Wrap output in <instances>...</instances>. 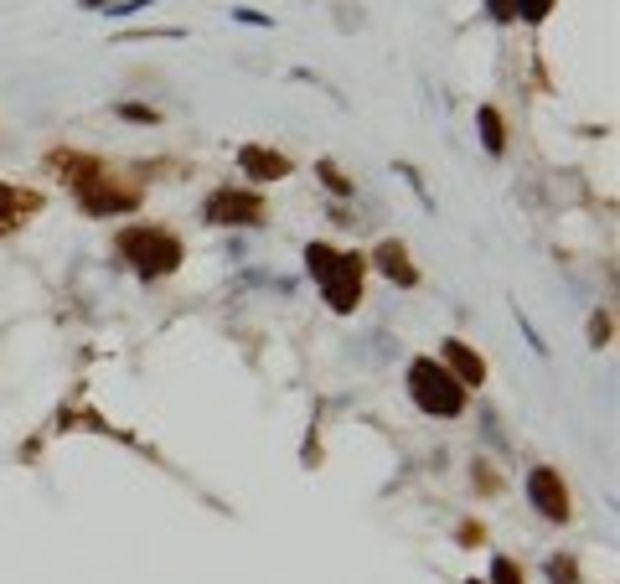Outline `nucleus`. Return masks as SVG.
<instances>
[{
    "label": "nucleus",
    "instance_id": "nucleus-1",
    "mask_svg": "<svg viewBox=\"0 0 620 584\" xmlns=\"http://www.w3.org/2000/svg\"><path fill=\"white\" fill-rule=\"evenodd\" d=\"M305 269L316 274V285H321V295L336 316H352L362 305V259L357 254H336L331 243H310Z\"/></svg>",
    "mask_w": 620,
    "mask_h": 584
},
{
    "label": "nucleus",
    "instance_id": "nucleus-2",
    "mask_svg": "<svg viewBox=\"0 0 620 584\" xmlns=\"http://www.w3.org/2000/svg\"><path fill=\"white\" fill-rule=\"evenodd\" d=\"M119 254L130 259L135 274H145V280H166V274L181 269V238L171 228H155V223H140V228H124L119 233Z\"/></svg>",
    "mask_w": 620,
    "mask_h": 584
},
{
    "label": "nucleus",
    "instance_id": "nucleus-3",
    "mask_svg": "<svg viewBox=\"0 0 620 584\" xmlns=\"http://www.w3.org/2000/svg\"><path fill=\"white\" fill-rule=\"evenodd\" d=\"M409 398H414L424 414H434V419L465 414V388L455 383L450 367L434 362V357H414V362H409Z\"/></svg>",
    "mask_w": 620,
    "mask_h": 584
},
{
    "label": "nucleus",
    "instance_id": "nucleus-4",
    "mask_svg": "<svg viewBox=\"0 0 620 584\" xmlns=\"http://www.w3.org/2000/svg\"><path fill=\"white\" fill-rule=\"evenodd\" d=\"M78 207L88 212V218H114V212H135L140 207V181H124L119 171H93L83 176L78 187H73Z\"/></svg>",
    "mask_w": 620,
    "mask_h": 584
},
{
    "label": "nucleus",
    "instance_id": "nucleus-5",
    "mask_svg": "<svg viewBox=\"0 0 620 584\" xmlns=\"http://www.w3.org/2000/svg\"><path fill=\"white\" fill-rule=\"evenodd\" d=\"M202 212H207V223H217V228H259L269 207H264L259 192H212Z\"/></svg>",
    "mask_w": 620,
    "mask_h": 584
},
{
    "label": "nucleus",
    "instance_id": "nucleus-6",
    "mask_svg": "<svg viewBox=\"0 0 620 584\" xmlns=\"http://www.w3.org/2000/svg\"><path fill=\"white\" fill-rule=\"evenodd\" d=\"M527 502H533L548 522H569V486L558 481L553 466H533V471H527Z\"/></svg>",
    "mask_w": 620,
    "mask_h": 584
},
{
    "label": "nucleus",
    "instance_id": "nucleus-7",
    "mask_svg": "<svg viewBox=\"0 0 620 584\" xmlns=\"http://www.w3.org/2000/svg\"><path fill=\"white\" fill-rule=\"evenodd\" d=\"M372 264H378V269L388 274V280L403 285V290H414V285H419V269L409 264V249H403L398 238H383L378 249H372Z\"/></svg>",
    "mask_w": 620,
    "mask_h": 584
},
{
    "label": "nucleus",
    "instance_id": "nucleus-8",
    "mask_svg": "<svg viewBox=\"0 0 620 584\" xmlns=\"http://www.w3.org/2000/svg\"><path fill=\"white\" fill-rule=\"evenodd\" d=\"M37 207H42V197L31 192V187H11V181H0V233L21 228Z\"/></svg>",
    "mask_w": 620,
    "mask_h": 584
},
{
    "label": "nucleus",
    "instance_id": "nucleus-9",
    "mask_svg": "<svg viewBox=\"0 0 620 584\" xmlns=\"http://www.w3.org/2000/svg\"><path fill=\"white\" fill-rule=\"evenodd\" d=\"M238 166L254 176V181H285V176L295 171L285 156H279V150H264V145H243V150H238Z\"/></svg>",
    "mask_w": 620,
    "mask_h": 584
},
{
    "label": "nucleus",
    "instance_id": "nucleus-10",
    "mask_svg": "<svg viewBox=\"0 0 620 584\" xmlns=\"http://www.w3.org/2000/svg\"><path fill=\"white\" fill-rule=\"evenodd\" d=\"M440 362L455 373V383H460V388H481V378H486V362H481L471 347H465V342H445Z\"/></svg>",
    "mask_w": 620,
    "mask_h": 584
},
{
    "label": "nucleus",
    "instance_id": "nucleus-11",
    "mask_svg": "<svg viewBox=\"0 0 620 584\" xmlns=\"http://www.w3.org/2000/svg\"><path fill=\"white\" fill-rule=\"evenodd\" d=\"M99 166H104V161L78 156V150H57V156H52V171H57V176H68V187H78V181H83V176H93Z\"/></svg>",
    "mask_w": 620,
    "mask_h": 584
},
{
    "label": "nucleus",
    "instance_id": "nucleus-12",
    "mask_svg": "<svg viewBox=\"0 0 620 584\" xmlns=\"http://www.w3.org/2000/svg\"><path fill=\"white\" fill-rule=\"evenodd\" d=\"M476 125H481V145L491 150V156H507V125H502V114H496L491 104H481Z\"/></svg>",
    "mask_w": 620,
    "mask_h": 584
},
{
    "label": "nucleus",
    "instance_id": "nucleus-13",
    "mask_svg": "<svg viewBox=\"0 0 620 584\" xmlns=\"http://www.w3.org/2000/svg\"><path fill=\"white\" fill-rule=\"evenodd\" d=\"M316 176H321V187H326V192H336V197H352V181L336 171V161H321V166H316Z\"/></svg>",
    "mask_w": 620,
    "mask_h": 584
},
{
    "label": "nucleus",
    "instance_id": "nucleus-14",
    "mask_svg": "<svg viewBox=\"0 0 620 584\" xmlns=\"http://www.w3.org/2000/svg\"><path fill=\"white\" fill-rule=\"evenodd\" d=\"M119 119H130V125H161V109H150V104H114Z\"/></svg>",
    "mask_w": 620,
    "mask_h": 584
},
{
    "label": "nucleus",
    "instance_id": "nucleus-15",
    "mask_svg": "<svg viewBox=\"0 0 620 584\" xmlns=\"http://www.w3.org/2000/svg\"><path fill=\"white\" fill-rule=\"evenodd\" d=\"M553 6H558V0H512V11H517L522 21H543Z\"/></svg>",
    "mask_w": 620,
    "mask_h": 584
},
{
    "label": "nucleus",
    "instance_id": "nucleus-16",
    "mask_svg": "<svg viewBox=\"0 0 620 584\" xmlns=\"http://www.w3.org/2000/svg\"><path fill=\"white\" fill-rule=\"evenodd\" d=\"M491 584H522V569H517L512 559H502V553H496V559H491Z\"/></svg>",
    "mask_w": 620,
    "mask_h": 584
},
{
    "label": "nucleus",
    "instance_id": "nucleus-17",
    "mask_svg": "<svg viewBox=\"0 0 620 584\" xmlns=\"http://www.w3.org/2000/svg\"><path fill=\"white\" fill-rule=\"evenodd\" d=\"M548 579L553 584H579V569H574L569 553H564V559H548Z\"/></svg>",
    "mask_w": 620,
    "mask_h": 584
},
{
    "label": "nucleus",
    "instance_id": "nucleus-18",
    "mask_svg": "<svg viewBox=\"0 0 620 584\" xmlns=\"http://www.w3.org/2000/svg\"><path fill=\"white\" fill-rule=\"evenodd\" d=\"M589 342H595V347L610 342V316L605 311H595V321H589Z\"/></svg>",
    "mask_w": 620,
    "mask_h": 584
},
{
    "label": "nucleus",
    "instance_id": "nucleus-19",
    "mask_svg": "<svg viewBox=\"0 0 620 584\" xmlns=\"http://www.w3.org/2000/svg\"><path fill=\"white\" fill-rule=\"evenodd\" d=\"M150 6V0H119V6H104L109 16H130V11H145Z\"/></svg>",
    "mask_w": 620,
    "mask_h": 584
},
{
    "label": "nucleus",
    "instance_id": "nucleus-20",
    "mask_svg": "<svg viewBox=\"0 0 620 584\" xmlns=\"http://www.w3.org/2000/svg\"><path fill=\"white\" fill-rule=\"evenodd\" d=\"M486 6H491L496 21H512V16H517V11H512V0H486Z\"/></svg>",
    "mask_w": 620,
    "mask_h": 584
},
{
    "label": "nucleus",
    "instance_id": "nucleus-21",
    "mask_svg": "<svg viewBox=\"0 0 620 584\" xmlns=\"http://www.w3.org/2000/svg\"><path fill=\"white\" fill-rule=\"evenodd\" d=\"M233 21H243V26H269V16H259V11H233Z\"/></svg>",
    "mask_w": 620,
    "mask_h": 584
},
{
    "label": "nucleus",
    "instance_id": "nucleus-22",
    "mask_svg": "<svg viewBox=\"0 0 620 584\" xmlns=\"http://www.w3.org/2000/svg\"><path fill=\"white\" fill-rule=\"evenodd\" d=\"M78 6H83V11H104V6H109V0H78Z\"/></svg>",
    "mask_w": 620,
    "mask_h": 584
},
{
    "label": "nucleus",
    "instance_id": "nucleus-23",
    "mask_svg": "<svg viewBox=\"0 0 620 584\" xmlns=\"http://www.w3.org/2000/svg\"><path fill=\"white\" fill-rule=\"evenodd\" d=\"M471 584H476V579H471Z\"/></svg>",
    "mask_w": 620,
    "mask_h": 584
}]
</instances>
